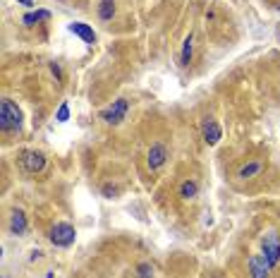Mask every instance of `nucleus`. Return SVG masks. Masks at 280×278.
Here are the masks:
<instances>
[{
    "instance_id": "nucleus-1",
    "label": "nucleus",
    "mask_w": 280,
    "mask_h": 278,
    "mask_svg": "<svg viewBox=\"0 0 280 278\" xmlns=\"http://www.w3.org/2000/svg\"><path fill=\"white\" fill-rule=\"evenodd\" d=\"M19 127H22V111L10 98H5L2 106H0V130L10 132V130H19Z\"/></svg>"
},
{
    "instance_id": "nucleus-2",
    "label": "nucleus",
    "mask_w": 280,
    "mask_h": 278,
    "mask_svg": "<svg viewBox=\"0 0 280 278\" xmlns=\"http://www.w3.org/2000/svg\"><path fill=\"white\" fill-rule=\"evenodd\" d=\"M261 254L268 259V266L273 269V266L280 262V235L276 233V230H268L266 235H264V240H261Z\"/></svg>"
},
{
    "instance_id": "nucleus-3",
    "label": "nucleus",
    "mask_w": 280,
    "mask_h": 278,
    "mask_svg": "<svg viewBox=\"0 0 280 278\" xmlns=\"http://www.w3.org/2000/svg\"><path fill=\"white\" fill-rule=\"evenodd\" d=\"M130 111V103H127V98H118V101H113L108 108L101 111V120H106L108 125H120L122 120H125V115Z\"/></svg>"
},
{
    "instance_id": "nucleus-4",
    "label": "nucleus",
    "mask_w": 280,
    "mask_h": 278,
    "mask_svg": "<svg viewBox=\"0 0 280 278\" xmlns=\"http://www.w3.org/2000/svg\"><path fill=\"white\" fill-rule=\"evenodd\" d=\"M74 225H70V223H55L53 228H51V235L48 240L53 242L55 247H70L72 242H74Z\"/></svg>"
},
{
    "instance_id": "nucleus-5",
    "label": "nucleus",
    "mask_w": 280,
    "mask_h": 278,
    "mask_svg": "<svg viewBox=\"0 0 280 278\" xmlns=\"http://www.w3.org/2000/svg\"><path fill=\"white\" fill-rule=\"evenodd\" d=\"M19 163H22V168L27 173H41L43 166H46V156L41 151H24L22 158H19Z\"/></svg>"
},
{
    "instance_id": "nucleus-6",
    "label": "nucleus",
    "mask_w": 280,
    "mask_h": 278,
    "mask_svg": "<svg viewBox=\"0 0 280 278\" xmlns=\"http://www.w3.org/2000/svg\"><path fill=\"white\" fill-rule=\"evenodd\" d=\"M165 158H168V149H165V144H160V141L151 144V149H148V153H146L148 168H151V170H158V168L165 163Z\"/></svg>"
},
{
    "instance_id": "nucleus-7",
    "label": "nucleus",
    "mask_w": 280,
    "mask_h": 278,
    "mask_svg": "<svg viewBox=\"0 0 280 278\" xmlns=\"http://www.w3.org/2000/svg\"><path fill=\"white\" fill-rule=\"evenodd\" d=\"M201 135H204V141H206L209 146L218 144V141H220V137H223V132H220V125L215 123L213 118H206V120L201 123Z\"/></svg>"
},
{
    "instance_id": "nucleus-8",
    "label": "nucleus",
    "mask_w": 280,
    "mask_h": 278,
    "mask_svg": "<svg viewBox=\"0 0 280 278\" xmlns=\"http://www.w3.org/2000/svg\"><path fill=\"white\" fill-rule=\"evenodd\" d=\"M249 271H252V278H268V271H271L268 259L264 257V254H254V257H249Z\"/></svg>"
},
{
    "instance_id": "nucleus-9",
    "label": "nucleus",
    "mask_w": 280,
    "mask_h": 278,
    "mask_svg": "<svg viewBox=\"0 0 280 278\" xmlns=\"http://www.w3.org/2000/svg\"><path fill=\"white\" fill-rule=\"evenodd\" d=\"M67 29H70V31H72L74 36H79L84 43H96V31H93L89 24H81V22H72V24H70Z\"/></svg>"
},
{
    "instance_id": "nucleus-10",
    "label": "nucleus",
    "mask_w": 280,
    "mask_h": 278,
    "mask_svg": "<svg viewBox=\"0 0 280 278\" xmlns=\"http://www.w3.org/2000/svg\"><path fill=\"white\" fill-rule=\"evenodd\" d=\"M10 233L12 235H24L27 233V216H24V211H19V208L12 211V216H10Z\"/></svg>"
},
{
    "instance_id": "nucleus-11",
    "label": "nucleus",
    "mask_w": 280,
    "mask_h": 278,
    "mask_svg": "<svg viewBox=\"0 0 280 278\" xmlns=\"http://www.w3.org/2000/svg\"><path fill=\"white\" fill-rule=\"evenodd\" d=\"M98 17L103 22H110L115 17V0H101L98 2Z\"/></svg>"
},
{
    "instance_id": "nucleus-12",
    "label": "nucleus",
    "mask_w": 280,
    "mask_h": 278,
    "mask_svg": "<svg viewBox=\"0 0 280 278\" xmlns=\"http://www.w3.org/2000/svg\"><path fill=\"white\" fill-rule=\"evenodd\" d=\"M192 53H194V36L189 34L185 39V46H182V56H180V65L182 68H187L192 63Z\"/></svg>"
},
{
    "instance_id": "nucleus-13",
    "label": "nucleus",
    "mask_w": 280,
    "mask_h": 278,
    "mask_svg": "<svg viewBox=\"0 0 280 278\" xmlns=\"http://www.w3.org/2000/svg\"><path fill=\"white\" fill-rule=\"evenodd\" d=\"M43 19H51V12H48V10H36V12H29L22 17V22H24L27 27H34V24H39Z\"/></svg>"
},
{
    "instance_id": "nucleus-14",
    "label": "nucleus",
    "mask_w": 280,
    "mask_h": 278,
    "mask_svg": "<svg viewBox=\"0 0 280 278\" xmlns=\"http://www.w3.org/2000/svg\"><path fill=\"white\" fill-rule=\"evenodd\" d=\"M261 168H264V163H261V161H252V163H247V166H242V168H240V173H237V175H240L242 180H247V178H254L256 173H261Z\"/></svg>"
},
{
    "instance_id": "nucleus-15",
    "label": "nucleus",
    "mask_w": 280,
    "mask_h": 278,
    "mask_svg": "<svg viewBox=\"0 0 280 278\" xmlns=\"http://www.w3.org/2000/svg\"><path fill=\"white\" fill-rule=\"evenodd\" d=\"M197 192H199V185L194 180H185L180 185V197H182V199H194Z\"/></svg>"
},
{
    "instance_id": "nucleus-16",
    "label": "nucleus",
    "mask_w": 280,
    "mask_h": 278,
    "mask_svg": "<svg viewBox=\"0 0 280 278\" xmlns=\"http://www.w3.org/2000/svg\"><path fill=\"white\" fill-rule=\"evenodd\" d=\"M55 120H58V123H67V120H70V106H67V103H63V106L58 108Z\"/></svg>"
},
{
    "instance_id": "nucleus-17",
    "label": "nucleus",
    "mask_w": 280,
    "mask_h": 278,
    "mask_svg": "<svg viewBox=\"0 0 280 278\" xmlns=\"http://www.w3.org/2000/svg\"><path fill=\"white\" fill-rule=\"evenodd\" d=\"M139 278H153V269H151V264H139Z\"/></svg>"
},
{
    "instance_id": "nucleus-18",
    "label": "nucleus",
    "mask_w": 280,
    "mask_h": 278,
    "mask_svg": "<svg viewBox=\"0 0 280 278\" xmlns=\"http://www.w3.org/2000/svg\"><path fill=\"white\" fill-rule=\"evenodd\" d=\"M51 72L55 74V79H58V82H63V70H60L58 63H51Z\"/></svg>"
},
{
    "instance_id": "nucleus-19",
    "label": "nucleus",
    "mask_w": 280,
    "mask_h": 278,
    "mask_svg": "<svg viewBox=\"0 0 280 278\" xmlns=\"http://www.w3.org/2000/svg\"><path fill=\"white\" fill-rule=\"evenodd\" d=\"M103 195H106L108 199H113V197H118V187H113V185H106V187H103Z\"/></svg>"
},
{
    "instance_id": "nucleus-20",
    "label": "nucleus",
    "mask_w": 280,
    "mask_h": 278,
    "mask_svg": "<svg viewBox=\"0 0 280 278\" xmlns=\"http://www.w3.org/2000/svg\"><path fill=\"white\" fill-rule=\"evenodd\" d=\"M41 254H43L41 250H34V252H31V262H36V259H41Z\"/></svg>"
},
{
    "instance_id": "nucleus-21",
    "label": "nucleus",
    "mask_w": 280,
    "mask_h": 278,
    "mask_svg": "<svg viewBox=\"0 0 280 278\" xmlns=\"http://www.w3.org/2000/svg\"><path fill=\"white\" fill-rule=\"evenodd\" d=\"M19 2H22V5H27V7H31V5H34L31 0H19Z\"/></svg>"
},
{
    "instance_id": "nucleus-22",
    "label": "nucleus",
    "mask_w": 280,
    "mask_h": 278,
    "mask_svg": "<svg viewBox=\"0 0 280 278\" xmlns=\"http://www.w3.org/2000/svg\"><path fill=\"white\" fill-rule=\"evenodd\" d=\"M46 278H53V274H51V271H48V274H46Z\"/></svg>"
},
{
    "instance_id": "nucleus-23",
    "label": "nucleus",
    "mask_w": 280,
    "mask_h": 278,
    "mask_svg": "<svg viewBox=\"0 0 280 278\" xmlns=\"http://www.w3.org/2000/svg\"><path fill=\"white\" fill-rule=\"evenodd\" d=\"M211 278H213V276H211Z\"/></svg>"
}]
</instances>
